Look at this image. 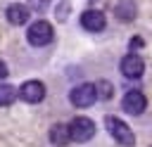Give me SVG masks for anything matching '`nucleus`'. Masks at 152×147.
I'll return each instance as SVG.
<instances>
[{
    "mask_svg": "<svg viewBox=\"0 0 152 147\" xmlns=\"http://www.w3.org/2000/svg\"><path fill=\"white\" fill-rule=\"evenodd\" d=\"M104 128L109 130V135H112L119 145H124V147H133V145H135L133 130H131L121 119H116V116H104Z\"/></svg>",
    "mask_w": 152,
    "mask_h": 147,
    "instance_id": "nucleus-1",
    "label": "nucleus"
},
{
    "mask_svg": "<svg viewBox=\"0 0 152 147\" xmlns=\"http://www.w3.org/2000/svg\"><path fill=\"white\" fill-rule=\"evenodd\" d=\"M55 31H52V24H48L45 19H38L28 26V33H26V40L33 45V47H43L52 40Z\"/></svg>",
    "mask_w": 152,
    "mask_h": 147,
    "instance_id": "nucleus-2",
    "label": "nucleus"
},
{
    "mask_svg": "<svg viewBox=\"0 0 152 147\" xmlns=\"http://www.w3.org/2000/svg\"><path fill=\"white\" fill-rule=\"evenodd\" d=\"M69 100H71V104L74 107H90L95 100H97V88L93 85V83H81V85H76L71 92H69Z\"/></svg>",
    "mask_w": 152,
    "mask_h": 147,
    "instance_id": "nucleus-3",
    "label": "nucleus"
},
{
    "mask_svg": "<svg viewBox=\"0 0 152 147\" xmlns=\"http://www.w3.org/2000/svg\"><path fill=\"white\" fill-rule=\"evenodd\" d=\"M69 135H71V140H76V142H88V140L95 135V123H93L90 119H86V116H76V119L69 123Z\"/></svg>",
    "mask_w": 152,
    "mask_h": 147,
    "instance_id": "nucleus-4",
    "label": "nucleus"
},
{
    "mask_svg": "<svg viewBox=\"0 0 152 147\" xmlns=\"http://www.w3.org/2000/svg\"><path fill=\"white\" fill-rule=\"evenodd\" d=\"M19 97L24 100V102H28V104H38V102H43V97H45V85L40 83V81H26L21 88H19Z\"/></svg>",
    "mask_w": 152,
    "mask_h": 147,
    "instance_id": "nucleus-5",
    "label": "nucleus"
},
{
    "mask_svg": "<svg viewBox=\"0 0 152 147\" xmlns=\"http://www.w3.org/2000/svg\"><path fill=\"white\" fill-rule=\"evenodd\" d=\"M121 107H124V111L126 114H142L145 111V107H147V100H145V95L140 92V90H128L126 95H124V100H121Z\"/></svg>",
    "mask_w": 152,
    "mask_h": 147,
    "instance_id": "nucleus-6",
    "label": "nucleus"
},
{
    "mask_svg": "<svg viewBox=\"0 0 152 147\" xmlns=\"http://www.w3.org/2000/svg\"><path fill=\"white\" fill-rule=\"evenodd\" d=\"M81 26H83L86 31L97 33V31H102V28L107 26V19H104V14H102L100 9H86V12L81 14Z\"/></svg>",
    "mask_w": 152,
    "mask_h": 147,
    "instance_id": "nucleus-7",
    "label": "nucleus"
},
{
    "mask_svg": "<svg viewBox=\"0 0 152 147\" xmlns=\"http://www.w3.org/2000/svg\"><path fill=\"white\" fill-rule=\"evenodd\" d=\"M142 71H145V64H142V59L138 55H126L121 59V74L126 78H140Z\"/></svg>",
    "mask_w": 152,
    "mask_h": 147,
    "instance_id": "nucleus-8",
    "label": "nucleus"
},
{
    "mask_svg": "<svg viewBox=\"0 0 152 147\" xmlns=\"http://www.w3.org/2000/svg\"><path fill=\"white\" fill-rule=\"evenodd\" d=\"M28 14H31V9H28L26 5H21V2H12V5L7 7V12H5L7 21H10V24H14V26L26 24V21H28Z\"/></svg>",
    "mask_w": 152,
    "mask_h": 147,
    "instance_id": "nucleus-9",
    "label": "nucleus"
},
{
    "mask_svg": "<svg viewBox=\"0 0 152 147\" xmlns=\"http://www.w3.org/2000/svg\"><path fill=\"white\" fill-rule=\"evenodd\" d=\"M69 140H71V135H69V126L57 123V126H52V128H50V142H52V145L64 147Z\"/></svg>",
    "mask_w": 152,
    "mask_h": 147,
    "instance_id": "nucleus-10",
    "label": "nucleus"
},
{
    "mask_svg": "<svg viewBox=\"0 0 152 147\" xmlns=\"http://www.w3.org/2000/svg\"><path fill=\"white\" fill-rule=\"evenodd\" d=\"M135 2L133 0H121L116 7H114V14H116V19H124V21H131L133 17H135Z\"/></svg>",
    "mask_w": 152,
    "mask_h": 147,
    "instance_id": "nucleus-11",
    "label": "nucleus"
},
{
    "mask_svg": "<svg viewBox=\"0 0 152 147\" xmlns=\"http://www.w3.org/2000/svg\"><path fill=\"white\" fill-rule=\"evenodd\" d=\"M14 97H17V90H14L10 83H0V107L12 104V102H14Z\"/></svg>",
    "mask_w": 152,
    "mask_h": 147,
    "instance_id": "nucleus-12",
    "label": "nucleus"
},
{
    "mask_svg": "<svg viewBox=\"0 0 152 147\" xmlns=\"http://www.w3.org/2000/svg\"><path fill=\"white\" fill-rule=\"evenodd\" d=\"M95 88H97V85H95ZM97 90L102 92V97H109V95H112V85H109V83H104V81L100 83V88H97Z\"/></svg>",
    "mask_w": 152,
    "mask_h": 147,
    "instance_id": "nucleus-13",
    "label": "nucleus"
},
{
    "mask_svg": "<svg viewBox=\"0 0 152 147\" xmlns=\"http://www.w3.org/2000/svg\"><path fill=\"white\" fill-rule=\"evenodd\" d=\"M5 78H7V64L0 59V81H5Z\"/></svg>",
    "mask_w": 152,
    "mask_h": 147,
    "instance_id": "nucleus-14",
    "label": "nucleus"
},
{
    "mask_svg": "<svg viewBox=\"0 0 152 147\" xmlns=\"http://www.w3.org/2000/svg\"><path fill=\"white\" fill-rule=\"evenodd\" d=\"M140 45H142V38H133V40H131V50H133V47H140Z\"/></svg>",
    "mask_w": 152,
    "mask_h": 147,
    "instance_id": "nucleus-15",
    "label": "nucleus"
},
{
    "mask_svg": "<svg viewBox=\"0 0 152 147\" xmlns=\"http://www.w3.org/2000/svg\"><path fill=\"white\" fill-rule=\"evenodd\" d=\"M33 2H36V5H33L36 9H45V0H33Z\"/></svg>",
    "mask_w": 152,
    "mask_h": 147,
    "instance_id": "nucleus-16",
    "label": "nucleus"
}]
</instances>
